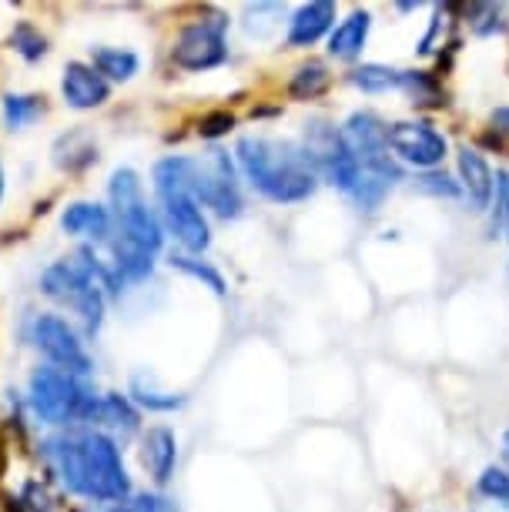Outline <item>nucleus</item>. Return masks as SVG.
Returning <instances> with one entry per match:
<instances>
[{"label": "nucleus", "instance_id": "obj_1", "mask_svg": "<svg viewBox=\"0 0 509 512\" xmlns=\"http://www.w3.org/2000/svg\"><path fill=\"white\" fill-rule=\"evenodd\" d=\"M47 466L67 492L91 502H121L131 496V479L121 449L101 429H67L44 439Z\"/></svg>", "mask_w": 509, "mask_h": 512}, {"label": "nucleus", "instance_id": "obj_2", "mask_svg": "<svg viewBox=\"0 0 509 512\" xmlns=\"http://www.w3.org/2000/svg\"><path fill=\"white\" fill-rule=\"evenodd\" d=\"M238 168L258 195L278 205H299L309 201L319 188V171L305 158L302 144L268 134H245L235 148Z\"/></svg>", "mask_w": 509, "mask_h": 512}, {"label": "nucleus", "instance_id": "obj_3", "mask_svg": "<svg viewBox=\"0 0 509 512\" xmlns=\"http://www.w3.org/2000/svg\"><path fill=\"white\" fill-rule=\"evenodd\" d=\"M151 181H155V195L161 201L168 231L188 255H201L211 245V228L205 211L191 195V158H181V154L161 158L151 171Z\"/></svg>", "mask_w": 509, "mask_h": 512}, {"label": "nucleus", "instance_id": "obj_4", "mask_svg": "<svg viewBox=\"0 0 509 512\" xmlns=\"http://www.w3.org/2000/svg\"><path fill=\"white\" fill-rule=\"evenodd\" d=\"M108 195H111V221H114V231H111L114 238L108 241L138 248L144 255H158L161 245H165V228H161L158 215L148 208V201H144L138 171L134 168L114 171Z\"/></svg>", "mask_w": 509, "mask_h": 512}, {"label": "nucleus", "instance_id": "obj_5", "mask_svg": "<svg viewBox=\"0 0 509 512\" xmlns=\"http://www.w3.org/2000/svg\"><path fill=\"white\" fill-rule=\"evenodd\" d=\"M31 405L37 412V419L47 425H81L91 422L94 405H98V392L91 389L88 379L71 375L54 365H41L31 375Z\"/></svg>", "mask_w": 509, "mask_h": 512}, {"label": "nucleus", "instance_id": "obj_6", "mask_svg": "<svg viewBox=\"0 0 509 512\" xmlns=\"http://www.w3.org/2000/svg\"><path fill=\"white\" fill-rule=\"evenodd\" d=\"M41 292L51 298V302L71 308V312L81 318V325H84V332H88V335H94L101 328L108 295L94 285V278L84 272L74 258H64V262H54V265L44 268Z\"/></svg>", "mask_w": 509, "mask_h": 512}, {"label": "nucleus", "instance_id": "obj_7", "mask_svg": "<svg viewBox=\"0 0 509 512\" xmlns=\"http://www.w3.org/2000/svg\"><path fill=\"white\" fill-rule=\"evenodd\" d=\"M191 195L198 205L211 208L222 218L242 215V191H238L235 164L228 151L211 148L201 158H191Z\"/></svg>", "mask_w": 509, "mask_h": 512}, {"label": "nucleus", "instance_id": "obj_8", "mask_svg": "<svg viewBox=\"0 0 509 512\" xmlns=\"http://www.w3.org/2000/svg\"><path fill=\"white\" fill-rule=\"evenodd\" d=\"M225 34H228V17L211 11L201 17V21L181 27V34L175 37V47H171V61L188 74L215 71L228 57Z\"/></svg>", "mask_w": 509, "mask_h": 512}, {"label": "nucleus", "instance_id": "obj_9", "mask_svg": "<svg viewBox=\"0 0 509 512\" xmlns=\"http://www.w3.org/2000/svg\"><path fill=\"white\" fill-rule=\"evenodd\" d=\"M31 338L37 345V352L44 355L47 365H54V369H64L71 375H81V379H88L94 362L88 349H84L81 335L74 332V325H67L61 315H37L34 318V328H31Z\"/></svg>", "mask_w": 509, "mask_h": 512}, {"label": "nucleus", "instance_id": "obj_10", "mask_svg": "<svg viewBox=\"0 0 509 512\" xmlns=\"http://www.w3.org/2000/svg\"><path fill=\"white\" fill-rule=\"evenodd\" d=\"M389 151L412 168L432 171L443 164L449 144L429 121H399L389 128Z\"/></svg>", "mask_w": 509, "mask_h": 512}, {"label": "nucleus", "instance_id": "obj_11", "mask_svg": "<svg viewBox=\"0 0 509 512\" xmlns=\"http://www.w3.org/2000/svg\"><path fill=\"white\" fill-rule=\"evenodd\" d=\"M61 94L64 104L74 111H94L111 98V84L94 71L91 64L71 61L61 74Z\"/></svg>", "mask_w": 509, "mask_h": 512}, {"label": "nucleus", "instance_id": "obj_12", "mask_svg": "<svg viewBox=\"0 0 509 512\" xmlns=\"http://www.w3.org/2000/svg\"><path fill=\"white\" fill-rule=\"evenodd\" d=\"M141 466L148 469V476L165 486V482L175 476L178 466V439L168 425H151L141 436Z\"/></svg>", "mask_w": 509, "mask_h": 512}, {"label": "nucleus", "instance_id": "obj_13", "mask_svg": "<svg viewBox=\"0 0 509 512\" xmlns=\"http://www.w3.org/2000/svg\"><path fill=\"white\" fill-rule=\"evenodd\" d=\"M459 178H463V195L473 211H486L496 195V175L486 158L476 148H459Z\"/></svg>", "mask_w": 509, "mask_h": 512}, {"label": "nucleus", "instance_id": "obj_14", "mask_svg": "<svg viewBox=\"0 0 509 512\" xmlns=\"http://www.w3.org/2000/svg\"><path fill=\"white\" fill-rule=\"evenodd\" d=\"M91 425H98L104 436H111L114 442H118V436L131 439L134 432L141 429V415H138V409H134V402L128 399V395L108 392V395H98Z\"/></svg>", "mask_w": 509, "mask_h": 512}, {"label": "nucleus", "instance_id": "obj_15", "mask_svg": "<svg viewBox=\"0 0 509 512\" xmlns=\"http://www.w3.org/2000/svg\"><path fill=\"white\" fill-rule=\"evenodd\" d=\"M61 228L74 238H91V241H108L114 231L111 211L98 205V201H71L61 211Z\"/></svg>", "mask_w": 509, "mask_h": 512}, {"label": "nucleus", "instance_id": "obj_16", "mask_svg": "<svg viewBox=\"0 0 509 512\" xmlns=\"http://www.w3.org/2000/svg\"><path fill=\"white\" fill-rule=\"evenodd\" d=\"M332 24H335V4H329V0L305 4L292 14V21H288V44L292 47L319 44L322 37L332 31Z\"/></svg>", "mask_w": 509, "mask_h": 512}, {"label": "nucleus", "instance_id": "obj_17", "mask_svg": "<svg viewBox=\"0 0 509 512\" xmlns=\"http://www.w3.org/2000/svg\"><path fill=\"white\" fill-rule=\"evenodd\" d=\"M372 14L369 11H352L345 21L329 34V54L335 61H355L362 54V47L369 41Z\"/></svg>", "mask_w": 509, "mask_h": 512}, {"label": "nucleus", "instance_id": "obj_18", "mask_svg": "<svg viewBox=\"0 0 509 512\" xmlns=\"http://www.w3.org/2000/svg\"><path fill=\"white\" fill-rule=\"evenodd\" d=\"M91 67L104 81H131L141 67V57L128 51V47H91Z\"/></svg>", "mask_w": 509, "mask_h": 512}, {"label": "nucleus", "instance_id": "obj_19", "mask_svg": "<svg viewBox=\"0 0 509 512\" xmlns=\"http://www.w3.org/2000/svg\"><path fill=\"white\" fill-rule=\"evenodd\" d=\"M94 161H98V148L88 131H71L54 144V164L64 171H84Z\"/></svg>", "mask_w": 509, "mask_h": 512}, {"label": "nucleus", "instance_id": "obj_20", "mask_svg": "<svg viewBox=\"0 0 509 512\" xmlns=\"http://www.w3.org/2000/svg\"><path fill=\"white\" fill-rule=\"evenodd\" d=\"M349 84L359 88L362 94H389L402 91V71L386 64H362L349 74Z\"/></svg>", "mask_w": 509, "mask_h": 512}, {"label": "nucleus", "instance_id": "obj_21", "mask_svg": "<svg viewBox=\"0 0 509 512\" xmlns=\"http://www.w3.org/2000/svg\"><path fill=\"white\" fill-rule=\"evenodd\" d=\"M131 402L141 405V409H148V412H175L188 402V395L165 392V389H158L151 379H144V375H134L131 379Z\"/></svg>", "mask_w": 509, "mask_h": 512}, {"label": "nucleus", "instance_id": "obj_22", "mask_svg": "<svg viewBox=\"0 0 509 512\" xmlns=\"http://www.w3.org/2000/svg\"><path fill=\"white\" fill-rule=\"evenodd\" d=\"M329 84H332L329 67H325L322 61H309L292 74V81H288V94H292L295 101H312V98H319V94L329 91Z\"/></svg>", "mask_w": 509, "mask_h": 512}, {"label": "nucleus", "instance_id": "obj_23", "mask_svg": "<svg viewBox=\"0 0 509 512\" xmlns=\"http://www.w3.org/2000/svg\"><path fill=\"white\" fill-rule=\"evenodd\" d=\"M0 114H4V124L11 131H24L44 118V98H37V94H7L4 104H0Z\"/></svg>", "mask_w": 509, "mask_h": 512}, {"label": "nucleus", "instance_id": "obj_24", "mask_svg": "<svg viewBox=\"0 0 509 512\" xmlns=\"http://www.w3.org/2000/svg\"><path fill=\"white\" fill-rule=\"evenodd\" d=\"M171 268H178V272H185L188 278H195V282H201L205 288H211L218 298L228 295V285L218 268H211L208 262H201V258L195 255H171Z\"/></svg>", "mask_w": 509, "mask_h": 512}, {"label": "nucleus", "instance_id": "obj_25", "mask_svg": "<svg viewBox=\"0 0 509 512\" xmlns=\"http://www.w3.org/2000/svg\"><path fill=\"white\" fill-rule=\"evenodd\" d=\"M285 14L282 4H248L245 7V34L255 37V41H265V37L275 34L278 17Z\"/></svg>", "mask_w": 509, "mask_h": 512}, {"label": "nucleus", "instance_id": "obj_26", "mask_svg": "<svg viewBox=\"0 0 509 512\" xmlns=\"http://www.w3.org/2000/svg\"><path fill=\"white\" fill-rule=\"evenodd\" d=\"M11 47L24 57V61L34 64V61H41V57L47 54V37L37 31L31 21H21L11 31Z\"/></svg>", "mask_w": 509, "mask_h": 512}, {"label": "nucleus", "instance_id": "obj_27", "mask_svg": "<svg viewBox=\"0 0 509 512\" xmlns=\"http://www.w3.org/2000/svg\"><path fill=\"white\" fill-rule=\"evenodd\" d=\"M469 27L479 37L506 31V4H473L469 7Z\"/></svg>", "mask_w": 509, "mask_h": 512}, {"label": "nucleus", "instance_id": "obj_28", "mask_svg": "<svg viewBox=\"0 0 509 512\" xmlns=\"http://www.w3.org/2000/svg\"><path fill=\"white\" fill-rule=\"evenodd\" d=\"M402 91L409 94L412 104H436L439 101L436 77L426 71H402Z\"/></svg>", "mask_w": 509, "mask_h": 512}, {"label": "nucleus", "instance_id": "obj_29", "mask_svg": "<svg viewBox=\"0 0 509 512\" xmlns=\"http://www.w3.org/2000/svg\"><path fill=\"white\" fill-rule=\"evenodd\" d=\"M108 512H175V506L161 492H138V496L114 502Z\"/></svg>", "mask_w": 509, "mask_h": 512}, {"label": "nucleus", "instance_id": "obj_30", "mask_svg": "<svg viewBox=\"0 0 509 512\" xmlns=\"http://www.w3.org/2000/svg\"><path fill=\"white\" fill-rule=\"evenodd\" d=\"M21 502L31 512H57V499L51 496V489L44 486V482H24V489H21Z\"/></svg>", "mask_w": 509, "mask_h": 512}, {"label": "nucleus", "instance_id": "obj_31", "mask_svg": "<svg viewBox=\"0 0 509 512\" xmlns=\"http://www.w3.org/2000/svg\"><path fill=\"white\" fill-rule=\"evenodd\" d=\"M235 128V114H228V111H211L201 118L198 124V134L201 138H208V141H215V138H222V134H228Z\"/></svg>", "mask_w": 509, "mask_h": 512}, {"label": "nucleus", "instance_id": "obj_32", "mask_svg": "<svg viewBox=\"0 0 509 512\" xmlns=\"http://www.w3.org/2000/svg\"><path fill=\"white\" fill-rule=\"evenodd\" d=\"M419 191H429V195H436V198H459L463 195V188L456 185L449 175H429L426 178H419Z\"/></svg>", "mask_w": 509, "mask_h": 512}, {"label": "nucleus", "instance_id": "obj_33", "mask_svg": "<svg viewBox=\"0 0 509 512\" xmlns=\"http://www.w3.org/2000/svg\"><path fill=\"white\" fill-rule=\"evenodd\" d=\"M493 124H496V131H503L509 138V108H496L493 111Z\"/></svg>", "mask_w": 509, "mask_h": 512}, {"label": "nucleus", "instance_id": "obj_34", "mask_svg": "<svg viewBox=\"0 0 509 512\" xmlns=\"http://www.w3.org/2000/svg\"><path fill=\"white\" fill-rule=\"evenodd\" d=\"M473 512H506V509L499 506V502H489V506H476Z\"/></svg>", "mask_w": 509, "mask_h": 512}, {"label": "nucleus", "instance_id": "obj_35", "mask_svg": "<svg viewBox=\"0 0 509 512\" xmlns=\"http://www.w3.org/2000/svg\"><path fill=\"white\" fill-rule=\"evenodd\" d=\"M503 459H506V466H509V429L503 432Z\"/></svg>", "mask_w": 509, "mask_h": 512}, {"label": "nucleus", "instance_id": "obj_36", "mask_svg": "<svg viewBox=\"0 0 509 512\" xmlns=\"http://www.w3.org/2000/svg\"><path fill=\"white\" fill-rule=\"evenodd\" d=\"M0 198H4V168H0Z\"/></svg>", "mask_w": 509, "mask_h": 512}, {"label": "nucleus", "instance_id": "obj_37", "mask_svg": "<svg viewBox=\"0 0 509 512\" xmlns=\"http://www.w3.org/2000/svg\"><path fill=\"white\" fill-rule=\"evenodd\" d=\"M503 228L509 231V205H506V218H503Z\"/></svg>", "mask_w": 509, "mask_h": 512}, {"label": "nucleus", "instance_id": "obj_38", "mask_svg": "<svg viewBox=\"0 0 509 512\" xmlns=\"http://www.w3.org/2000/svg\"><path fill=\"white\" fill-rule=\"evenodd\" d=\"M503 509H506V512H509V499H506V502H503Z\"/></svg>", "mask_w": 509, "mask_h": 512}]
</instances>
